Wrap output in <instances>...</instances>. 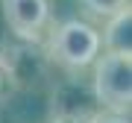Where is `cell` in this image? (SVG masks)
<instances>
[{"mask_svg": "<svg viewBox=\"0 0 132 123\" xmlns=\"http://www.w3.org/2000/svg\"><path fill=\"white\" fill-rule=\"evenodd\" d=\"M0 6L6 27L27 41L38 38L50 21V0H0Z\"/></svg>", "mask_w": 132, "mask_h": 123, "instance_id": "obj_3", "label": "cell"}, {"mask_svg": "<svg viewBox=\"0 0 132 123\" xmlns=\"http://www.w3.org/2000/svg\"><path fill=\"white\" fill-rule=\"evenodd\" d=\"M88 123H129V114H112V111H97Z\"/></svg>", "mask_w": 132, "mask_h": 123, "instance_id": "obj_6", "label": "cell"}, {"mask_svg": "<svg viewBox=\"0 0 132 123\" xmlns=\"http://www.w3.org/2000/svg\"><path fill=\"white\" fill-rule=\"evenodd\" d=\"M100 32L85 21H65L47 38V56L68 71H82L100 56Z\"/></svg>", "mask_w": 132, "mask_h": 123, "instance_id": "obj_1", "label": "cell"}, {"mask_svg": "<svg viewBox=\"0 0 132 123\" xmlns=\"http://www.w3.org/2000/svg\"><path fill=\"white\" fill-rule=\"evenodd\" d=\"M85 9L91 15H100V18H109V15L120 12L123 6H129V0H82Z\"/></svg>", "mask_w": 132, "mask_h": 123, "instance_id": "obj_5", "label": "cell"}, {"mask_svg": "<svg viewBox=\"0 0 132 123\" xmlns=\"http://www.w3.org/2000/svg\"><path fill=\"white\" fill-rule=\"evenodd\" d=\"M100 53H120V56H132V9L123 6L120 12L109 15L106 29L100 35Z\"/></svg>", "mask_w": 132, "mask_h": 123, "instance_id": "obj_4", "label": "cell"}, {"mask_svg": "<svg viewBox=\"0 0 132 123\" xmlns=\"http://www.w3.org/2000/svg\"><path fill=\"white\" fill-rule=\"evenodd\" d=\"M94 97L103 111L129 114L132 106V56L100 53L94 59Z\"/></svg>", "mask_w": 132, "mask_h": 123, "instance_id": "obj_2", "label": "cell"}]
</instances>
